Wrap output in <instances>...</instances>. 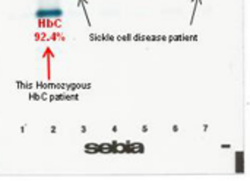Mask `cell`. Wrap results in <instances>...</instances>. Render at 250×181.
Masks as SVG:
<instances>
[{
    "label": "cell",
    "mask_w": 250,
    "mask_h": 181,
    "mask_svg": "<svg viewBox=\"0 0 250 181\" xmlns=\"http://www.w3.org/2000/svg\"><path fill=\"white\" fill-rule=\"evenodd\" d=\"M63 16V10L59 7H42L35 12V18L38 19H59Z\"/></svg>",
    "instance_id": "cell-1"
}]
</instances>
